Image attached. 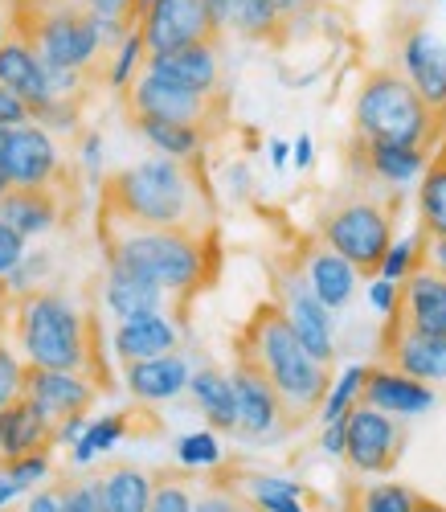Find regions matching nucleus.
<instances>
[{
    "instance_id": "60",
    "label": "nucleus",
    "mask_w": 446,
    "mask_h": 512,
    "mask_svg": "<svg viewBox=\"0 0 446 512\" xmlns=\"http://www.w3.org/2000/svg\"><path fill=\"white\" fill-rule=\"evenodd\" d=\"M9 33H13V29L5 25V17H0V46H5V41H9Z\"/></svg>"
},
{
    "instance_id": "5",
    "label": "nucleus",
    "mask_w": 446,
    "mask_h": 512,
    "mask_svg": "<svg viewBox=\"0 0 446 512\" xmlns=\"http://www.w3.org/2000/svg\"><path fill=\"white\" fill-rule=\"evenodd\" d=\"M442 111H434L401 70H369L352 103V132L369 144L430 148L438 140Z\"/></svg>"
},
{
    "instance_id": "47",
    "label": "nucleus",
    "mask_w": 446,
    "mask_h": 512,
    "mask_svg": "<svg viewBox=\"0 0 446 512\" xmlns=\"http://www.w3.org/2000/svg\"><path fill=\"white\" fill-rule=\"evenodd\" d=\"M193 512H246V496H238V492H226V488H213V492L197 496Z\"/></svg>"
},
{
    "instance_id": "54",
    "label": "nucleus",
    "mask_w": 446,
    "mask_h": 512,
    "mask_svg": "<svg viewBox=\"0 0 446 512\" xmlns=\"http://www.w3.org/2000/svg\"><path fill=\"white\" fill-rule=\"evenodd\" d=\"M426 263L438 267V271L446 275V238H430V246H426Z\"/></svg>"
},
{
    "instance_id": "20",
    "label": "nucleus",
    "mask_w": 446,
    "mask_h": 512,
    "mask_svg": "<svg viewBox=\"0 0 446 512\" xmlns=\"http://www.w3.org/2000/svg\"><path fill=\"white\" fill-rule=\"evenodd\" d=\"M148 70L176 82V87H189V91H201V95H221V50H217V41L152 54Z\"/></svg>"
},
{
    "instance_id": "51",
    "label": "nucleus",
    "mask_w": 446,
    "mask_h": 512,
    "mask_svg": "<svg viewBox=\"0 0 446 512\" xmlns=\"http://www.w3.org/2000/svg\"><path fill=\"white\" fill-rule=\"evenodd\" d=\"M25 512H66V488H41V492H33Z\"/></svg>"
},
{
    "instance_id": "2",
    "label": "nucleus",
    "mask_w": 446,
    "mask_h": 512,
    "mask_svg": "<svg viewBox=\"0 0 446 512\" xmlns=\"http://www.w3.org/2000/svg\"><path fill=\"white\" fill-rule=\"evenodd\" d=\"M99 213L140 222V226H164V230H213V197L205 189V177L193 160L152 156L144 164L119 168L103 181Z\"/></svg>"
},
{
    "instance_id": "29",
    "label": "nucleus",
    "mask_w": 446,
    "mask_h": 512,
    "mask_svg": "<svg viewBox=\"0 0 446 512\" xmlns=\"http://www.w3.org/2000/svg\"><path fill=\"white\" fill-rule=\"evenodd\" d=\"M103 300L107 308L127 320V316H144V312H160L164 300H168V291H160L156 283L140 279V275H131L123 267H107V287H103Z\"/></svg>"
},
{
    "instance_id": "62",
    "label": "nucleus",
    "mask_w": 446,
    "mask_h": 512,
    "mask_svg": "<svg viewBox=\"0 0 446 512\" xmlns=\"http://www.w3.org/2000/svg\"><path fill=\"white\" fill-rule=\"evenodd\" d=\"M438 156H442V160H446V148H442V152H438Z\"/></svg>"
},
{
    "instance_id": "59",
    "label": "nucleus",
    "mask_w": 446,
    "mask_h": 512,
    "mask_svg": "<svg viewBox=\"0 0 446 512\" xmlns=\"http://www.w3.org/2000/svg\"><path fill=\"white\" fill-rule=\"evenodd\" d=\"M418 512H446V504H438V500H426V496H422V504H418Z\"/></svg>"
},
{
    "instance_id": "26",
    "label": "nucleus",
    "mask_w": 446,
    "mask_h": 512,
    "mask_svg": "<svg viewBox=\"0 0 446 512\" xmlns=\"http://www.w3.org/2000/svg\"><path fill=\"white\" fill-rule=\"evenodd\" d=\"M0 87L21 95L29 107H41L46 99V62L17 33H9V41L0 46Z\"/></svg>"
},
{
    "instance_id": "11",
    "label": "nucleus",
    "mask_w": 446,
    "mask_h": 512,
    "mask_svg": "<svg viewBox=\"0 0 446 512\" xmlns=\"http://www.w3.org/2000/svg\"><path fill=\"white\" fill-rule=\"evenodd\" d=\"M140 29L148 41V58L168 54V50H185V46H201V41H221L205 0H152L144 9Z\"/></svg>"
},
{
    "instance_id": "38",
    "label": "nucleus",
    "mask_w": 446,
    "mask_h": 512,
    "mask_svg": "<svg viewBox=\"0 0 446 512\" xmlns=\"http://www.w3.org/2000/svg\"><path fill=\"white\" fill-rule=\"evenodd\" d=\"M426 246H430V238H426L422 230L410 234V238H401V242H393L377 275H385V279H393V283H406L418 267H426Z\"/></svg>"
},
{
    "instance_id": "42",
    "label": "nucleus",
    "mask_w": 446,
    "mask_h": 512,
    "mask_svg": "<svg viewBox=\"0 0 446 512\" xmlns=\"http://www.w3.org/2000/svg\"><path fill=\"white\" fill-rule=\"evenodd\" d=\"M86 5H91L95 17L119 21V25H127V29H136V25L144 21V0H86Z\"/></svg>"
},
{
    "instance_id": "21",
    "label": "nucleus",
    "mask_w": 446,
    "mask_h": 512,
    "mask_svg": "<svg viewBox=\"0 0 446 512\" xmlns=\"http://www.w3.org/2000/svg\"><path fill=\"white\" fill-rule=\"evenodd\" d=\"M58 443V426L46 418L33 398H17L5 414H0V459L13 463L37 451H50Z\"/></svg>"
},
{
    "instance_id": "6",
    "label": "nucleus",
    "mask_w": 446,
    "mask_h": 512,
    "mask_svg": "<svg viewBox=\"0 0 446 512\" xmlns=\"http://www.w3.org/2000/svg\"><path fill=\"white\" fill-rule=\"evenodd\" d=\"M9 29L50 66L91 70L107 46L103 17H95L86 0H13Z\"/></svg>"
},
{
    "instance_id": "43",
    "label": "nucleus",
    "mask_w": 446,
    "mask_h": 512,
    "mask_svg": "<svg viewBox=\"0 0 446 512\" xmlns=\"http://www.w3.org/2000/svg\"><path fill=\"white\" fill-rule=\"evenodd\" d=\"M365 295H369V308L389 320V316L397 312V304H401V283H393V279H385V275H373Z\"/></svg>"
},
{
    "instance_id": "41",
    "label": "nucleus",
    "mask_w": 446,
    "mask_h": 512,
    "mask_svg": "<svg viewBox=\"0 0 446 512\" xmlns=\"http://www.w3.org/2000/svg\"><path fill=\"white\" fill-rule=\"evenodd\" d=\"M25 373H29V365H21L5 345H0V414H5L17 398H25Z\"/></svg>"
},
{
    "instance_id": "55",
    "label": "nucleus",
    "mask_w": 446,
    "mask_h": 512,
    "mask_svg": "<svg viewBox=\"0 0 446 512\" xmlns=\"http://www.w3.org/2000/svg\"><path fill=\"white\" fill-rule=\"evenodd\" d=\"M266 156H271L275 168H287L291 164V144L287 140H271V144H266Z\"/></svg>"
},
{
    "instance_id": "35",
    "label": "nucleus",
    "mask_w": 446,
    "mask_h": 512,
    "mask_svg": "<svg viewBox=\"0 0 446 512\" xmlns=\"http://www.w3.org/2000/svg\"><path fill=\"white\" fill-rule=\"evenodd\" d=\"M365 377H369V365H344L340 377L332 381V390H328L324 406H320V418H324V422H340V418H348L356 406H361Z\"/></svg>"
},
{
    "instance_id": "46",
    "label": "nucleus",
    "mask_w": 446,
    "mask_h": 512,
    "mask_svg": "<svg viewBox=\"0 0 446 512\" xmlns=\"http://www.w3.org/2000/svg\"><path fill=\"white\" fill-rule=\"evenodd\" d=\"M21 123H33V107L9 87H0V127H21Z\"/></svg>"
},
{
    "instance_id": "19",
    "label": "nucleus",
    "mask_w": 446,
    "mask_h": 512,
    "mask_svg": "<svg viewBox=\"0 0 446 512\" xmlns=\"http://www.w3.org/2000/svg\"><path fill=\"white\" fill-rule=\"evenodd\" d=\"M352 160H356V168H361L369 181H377L385 189H406L410 181H422V173L430 168V148L356 140L352 144Z\"/></svg>"
},
{
    "instance_id": "36",
    "label": "nucleus",
    "mask_w": 446,
    "mask_h": 512,
    "mask_svg": "<svg viewBox=\"0 0 446 512\" xmlns=\"http://www.w3.org/2000/svg\"><path fill=\"white\" fill-rule=\"evenodd\" d=\"M148 70V41H144V29L136 25L119 46H115V58H111V70H107V82L115 91H127L131 82Z\"/></svg>"
},
{
    "instance_id": "63",
    "label": "nucleus",
    "mask_w": 446,
    "mask_h": 512,
    "mask_svg": "<svg viewBox=\"0 0 446 512\" xmlns=\"http://www.w3.org/2000/svg\"><path fill=\"white\" fill-rule=\"evenodd\" d=\"M148 5H152V0H144V9H148Z\"/></svg>"
},
{
    "instance_id": "32",
    "label": "nucleus",
    "mask_w": 446,
    "mask_h": 512,
    "mask_svg": "<svg viewBox=\"0 0 446 512\" xmlns=\"http://www.w3.org/2000/svg\"><path fill=\"white\" fill-rule=\"evenodd\" d=\"M303 492H307L303 484L283 480V476H246L242 480V496L258 512H307Z\"/></svg>"
},
{
    "instance_id": "12",
    "label": "nucleus",
    "mask_w": 446,
    "mask_h": 512,
    "mask_svg": "<svg viewBox=\"0 0 446 512\" xmlns=\"http://www.w3.org/2000/svg\"><path fill=\"white\" fill-rule=\"evenodd\" d=\"M5 177L9 185L21 189H66V164L58 156V144L50 136V127L41 123H21L9 127V152H5Z\"/></svg>"
},
{
    "instance_id": "9",
    "label": "nucleus",
    "mask_w": 446,
    "mask_h": 512,
    "mask_svg": "<svg viewBox=\"0 0 446 512\" xmlns=\"http://www.w3.org/2000/svg\"><path fill=\"white\" fill-rule=\"evenodd\" d=\"M406 451V418H393L369 402L348 414V467L356 476H385Z\"/></svg>"
},
{
    "instance_id": "40",
    "label": "nucleus",
    "mask_w": 446,
    "mask_h": 512,
    "mask_svg": "<svg viewBox=\"0 0 446 512\" xmlns=\"http://www.w3.org/2000/svg\"><path fill=\"white\" fill-rule=\"evenodd\" d=\"M193 504H197V496L185 476H176V472L156 476V496H152L148 512H193Z\"/></svg>"
},
{
    "instance_id": "56",
    "label": "nucleus",
    "mask_w": 446,
    "mask_h": 512,
    "mask_svg": "<svg viewBox=\"0 0 446 512\" xmlns=\"http://www.w3.org/2000/svg\"><path fill=\"white\" fill-rule=\"evenodd\" d=\"M21 492H25V488H21V484H17L9 472H0V508H5L13 496H21Z\"/></svg>"
},
{
    "instance_id": "39",
    "label": "nucleus",
    "mask_w": 446,
    "mask_h": 512,
    "mask_svg": "<svg viewBox=\"0 0 446 512\" xmlns=\"http://www.w3.org/2000/svg\"><path fill=\"white\" fill-rule=\"evenodd\" d=\"M176 463H181L185 472H213V467H221V443H217L213 426L189 431L181 443H176Z\"/></svg>"
},
{
    "instance_id": "13",
    "label": "nucleus",
    "mask_w": 446,
    "mask_h": 512,
    "mask_svg": "<svg viewBox=\"0 0 446 512\" xmlns=\"http://www.w3.org/2000/svg\"><path fill=\"white\" fill-rule=\"evenodd\" d=\"M279 308L287 312L291 328L299 332V340L307 345V353L332 365L336 361V320H332V308L320 300L311 283L303 279V271H291L283 275L279 283Z\"/></svg>"
},
{
    "instance_id": "30",
    "label": "nucleus",
    "mask_w": 446,
    "mask_h": 512,
    "mask_svg": "<svg viewBox=\"0 0 446 512\" xmlns=\"http://www.w3.org/2000/svg\"><path fill=\"white\" fill-rule=\"evenodd\" d=\"M131 123L140 127V136L160 156H172V160H197L205 148V136H209L193 123H168V119H131Z\"/></svg>"
},
{
    "instance_id": "44",
    "label": "nucleus",
    "mask_w": 446,
    "mask_h": 512,
    "mask_svg": "<svg viewBox=\"0 0 446 512\" xmlns=\"http://www.w3.org/2000/svg\"><path fill=\"white\" fill-rule=\"evenodd\" d=\"M5 472H9L21 488H33L41 476H50V451H37V455L13 459V463H5Z\"/></svg>"
},
{
    "instance_id": "50",
    "label": "nucleus",
    "mask_w": 446,
    "mask_h": 512,
    "mask_svg": "<svg viewBox=\"0 0 446 512\" xmlns=\"http://www.w3.org/2000/svg\"><path fill=\"white\" fill-rule=\"evenodd\" d=\"M66 512H103L95 484H70L66 488Z\"/></svg>"
},
{
    "instance_id": "64",
    "label": "nucleus",
    "mask_w": 446,
    "mask_h": 512,
    "mask_svg": "<svg viewBox=\"0 0 446 512\" xmlns=\"http://www.w3.org/2000/svg\"><path fill=\"white\" fill-rule=\"evenodd\" d=\"M442 5H446V0H442Z\"/></svg>"
},
{
    "instance_id": "15",
    "label": "nucleus",
    "mask_w": 446,
    "mask_h": 512,
    "mask_svg": "<svg viewBox=\"0 0 446 512\" xmlns=\"http://www.w3.org/2000/svg\"><path fill=\"white\" fill-rule=\"evenodd\" d=\"M401 74L414 82L434 111L446 115V41L434 29L418 25L401 37Z\"/></svg>"
},
{
    "instance_id": "16",
    "label": "nucleus",
    "mask_w": 446,
    "mask_h": 512,
    "mask_svg": "<svg viewBox=\"0 0 446 512\" xmlns=\"http://www.w3.org/2000/svg\"><path fill=\"white\" fill-rule=\"evenodd\" d=\"M385 361L401 373H410L426 386H442L446 381V336L414 332L385 320Z\"/></svg>"
},
{
    "instance_id": "18",
    "label": "nucleus",
    "mask_w": 446,
    "mask_h": 512,
    "mask_svg": "<svg viewBox=\"0 0 446 512\" xmlns=\"http://www.w3.org/2000/svg\"><path fill=\"white\" fill-rule=\"evenodd\" d=\"M361 402H369V406H377L393 418H418V414L434 410L438 394H434V386H426V381L401 373L393 365H369Z\"/></svg>"
},
{
    "instance_id": "23",
    "label": "nucleus",
    "mask_w": 446,
    "mask_h": 512,
    "mask_svg": "<svg viewBox=\"0 0 446 512\" xmlns=\"http://www.w3.org/2000/svg\"><path fill=\"white\" fill-rule=\"evenodd\" d=\"M299 271H303V279L311 283V291H316L332 312L348 308L352 295H356V283H361V271H356V267L344 259V254H336L332 246H324V242L307 246Z\"/></svg>"
},
{
    "instance_id": "7",
    "label": "nucleus",
    "mask_w": 446,
    "mask_h": 512,
    "mask_svg": "<svg viewBox=\"0 0 446 512\" xmlns=\"http://www.w3.org/2000/svg\"><path fill=\"white\" fill-rule=\"evenodd\" d=\"M393 213H397V201H385V205L377 197L340 201L336 209L324 213L320 242L344 254L365 279H373L393 246Z\"/></svg>"
},
{
    "instance_id": "53",
    "label": "nucleus",
    "mask_w": 446,
    "mask_h": 512,
    "mask_svg": "<svg viewBox=\"0 0 446 512\" xmlns=\"http://www.w3.org/2000/svg\"><path fill=\"white\" fill-rule=\"evenodd\" d=\"M82 164L91 168V173H99V164H103V140H99V136H86V144H82Z\"/></svg>"
},
{
    "instance_id": "17",
    "label": "nucleus",
    "mask_w": 446,
    "mask_h": 512,
    "mask_svg": "<svg viewBox=\"0 0 446 512\" xmlns=\"http://www.w3.org/2000/svg\"><path fill=\"white\" fill-rule=\"evenodd\" d=\"M401 328L446 336V275L438 267H418L406 283H401V304L389 316Z\"/></svg>"
},
{
    "instance_id": "58",
    "label": "nucleus",
    "mask_w": 446,
    "mask_h": 512,
    "mask_svg": "<svg viewBox=\"0 0 446 512\" xmlns=\"http://www.w3.org/2000/svg\"><path fill=\"white\" fill-rule=\"evenodd\" d=\"M5 152H9V127H0V177H5Z\"/></svg>"
},
{
    "instance_id": "10",
    "label": "nucleus",
    "mask_w": 446,
    "mask_h": 512,
    "mask_svg": "<svg viewBox=\"0 0 446 512\" xmlns=\"http://www.w3.org/2000/svg\"><path fill=\"white\" fill-rule=\"evenodd\" d=\"M230 377H234V394H238V426H234L238 439H246V443H271L279 431H291L279 390L271 386V377H266L250 357L238 353Z\"/></svg>"
},
{
    "instance_id": "33",
    "label": "nucleus",
    "mask_w": 446,
    "mask_h": 512,
    "mask_svg": "<svg viewBox=\"0 0 446 512\" xmlns=\"http://www.w3.org/2000/svg\"><path fill=\"white\" fill-rule=\"evenodd\" d=\"M418 222L426 238H446V160L434 156L418 181Z\"/></svg>"
},
{
    "instance_id": "37",
    "label": "nucleus",
    "mask_w": 446,
    "mask_h": 512,
    "mask_svg": "<svg viewBox=\"0 0 446 512\" xmlns=\"http://www.w3.org/2000/svg\"><path fill=\"white\" fill-rule=\"evenodd\" d=\"M127 422H131V414H107V418H99V422H91L82 431V439L74 443V463H95L99 455H107L123 435H127Z\"/></svg>"
},
{
    "instance_id": "48",
    "label": "nucleus",
    "mask_w": 446,
    "mask_h": 512,
    "mask_svg": "<svg viewBox=\"0 0 446 512\" xmlns=\"http://www.w3.org/2000/svg\"><path fill=\"white\" fill-rule=\"evenodd\" d=\"M320 451L332 455V459H344V451H348V418H340V422H324V431H320Z\"/></svg>"
},
{
    "instance_id": "25",
    "label": "nucleus",
    "mask_w": 446,
    "mask_h": 512,
    "mask_svg": "<svg viewBox=\"0 0 446 512\" xmlns=\"http://www.w3.org/2000/svg\"><path fill=\"white\" fill-rule=\"evenodd\" d=\"M62 193L66 189H21L9 185V193L0 197V222H9L17 234L37 238V234H50L62 222Z\"/></svg>"
},
{
    "instance_id": "4",
    "label": "nucleus",
    "mask_w": 446,
    "mask_h": 512,
    "mask_svg": "<svg viewBox=\"0 0 446 512\" xmlns=\"http://www.w3.org/2000/svg\"><path fill=\"white\" fill-rule=\"evenodd\" d=\"M17 336L25 345L29 365L41 369H66L103 381L95 369V324L82 316L62 291H21L17 300Z\"/></svg>"
},
{
    "instance_id": "28",
    "label": "nucleus",
    "mask_w": 446,
    "mask_h": 512,
    "mask_svg": "<svg viewBox=\"0 0 446 512\" xmlns=\"http://www.w3.org/2000/svg\"><path fill=\"white\" fill-rule=\"evenodd\" d=\"M189 394H193V406L201 410V418L213 426V431L234 435V426H238V394H234V377L230 373H221L213 365L197 369L193 381H189Z\"/></svg>"
},
{
    "instance_id": "24",
    "label": "nucleus",
    "mask_w": 446,
    "mask_h": 512,
    "mask_svg": "<svg viewBox=\"0 0 446 512\" xmlns=\"http://www.w3.org/2000/svg\"><path fill=\"white\" fill-rule=\"evenodd\" d=\"M176 340H181V328H176L172 316L164 312H144V316H127L115 328V353L123 365L131 361H152L164 353H176Z\"/></svg>"
},
{
    "instance_id": "52",
    "label": "nucleus",
    "mask_w": 446,
    "mask_h": 512,
    "mask_svg": "<svg viewBox=\"0 0 446 512\" xmlns=\"http://www.w3.org/2000/svg\"><path fill=\"white\" fill-rule=\"evenodd\" d=\"M291 164L299 168V173H307V168L316 164V144H311V136H299V140L291 144Z\"/></svg>"
},
{
    "instance_id": "34",
    "label": "nucleus",
    "mask_w": 446,
    "mask_h": 512,
    "mask_svg": "<svg viewBox=\"0 0 446 512\" xmlns=\"http://www.w3.org/2000/svg\"><path fill=\"white\" fill-rule=\"evenodd\" d=\"M422 496L406 484H369V488H352L348 512H418Z\"/></svg>"
},
{
    "instance_id": "1",
    "label": "nucleus",
    "mask_w": 446,
    "mask_h": 512,
    "mask_svg": "<svg viewBox=\"0 0 446 512\" xmlns=\"http://www.w3.org/2000/svg\"><path fill=\"white\" fill-rule=\"evenodd\" d=\"M99 242L107 254V267H123L156 283L168 295H197L201 287L213 283L217 275V230L197 234V230H164V226H140L115 218V213H99Z\"/></svg>"
},
{
    "instance_id": "3",
    "label": "nucleus",
    "mask_w": 446,
    "mask_h": 512,
    "mask_svg": "<svg viewBox=\"0 0 446 512\" xmlns=\"http://www.w3.org/2000/svg\"><path fill=\"white\" fill-rule=\"evenodd\" d=\"M234 353L250 357L266 377H271V386L279 390L291 426L307 422L324 406V398L332 390V365H324V361H316L307 353V345L291 328V320L279 308V300L254 308V316L246 320Z\"/></svg>"
},
{
    "instance_id": "49",
    "label": "nucleus",
    "mask_w": 446,
    "mask_h": 512,
    "mask_svg": "<svg viewBox=\"0 0 446 512\" xmlns=\"http://www.w3.org/2000/svg\"><path fill=\"white\" fill-rule=\"evenodd\" d=\"M266 5H271L283 17V25L291 29V25H299V21H307L311 13H316L320 0H266Z\"/></svg>"
},
{
    "instance_id": "57",
    "label": "nucleus",
    "mask_w": 446,
    "mask_h": 512,
    "mask_svg": "<svg viewBox=\"0 0 446 512\" xmlns=\"http://www.w3.org/2000/svg\"><path fill=\"white\" fill-rule=\"evenodd\" d=\"M13 295H17V291H13V283H9L5 275H0V320H5V312H9V304H13Z\"/></svg>"
},
{
    "instance_id": "8",
    "label": "nucleus",
    "mask_w": 446,
    "mask_h": 512,
    "mask_svg": "<svg viewBox=\"0 0 446 512\" xmlns=\"http://www.w3.org/2000/svg\"><path fill=\"white\" fill-rule=\"evenodd\" d=\"M127 99V115L131 119H168V123H193L201 132H213V127L226 119V99L221 95H201L189 87H176V82L144 70L131 87L123 91Z\"/></svg>"
},
{
    "instance_id": "22",
    "label": "nucleus",
    "mask_w": 446,
    "mask_h": 512,
    "mask_svg": "<svg viewBox=\"0 0 446 512\" xmlns=\"http://www.w3.org/2000/svg\"><path fill=\"white\" fill-rule=\"evenodd\" d=\"M193 381V365L185 353H164L152 361H131L127 365V390L136 402L156 406V402H172L176 394H185Z\"/></svg>"
},
{
    "instance_id": "61",
    "label": "nucleus",
    "mask_w": 446,
    "mask_h": 512,
    "mask_svg": "<svg viewBox=\"0 0 446 512\" xmlns=\"http://www.w3.org/2000/svg\"><path fill=\"white\" fill-rule=\"evenodd\" d=\"M5 193H9V181H5V177H0V197H5Z\"/></svg>"
},
{
    "instance_id": "31",
    "label": "nucleus",
    "mask_w": 446,
    "mask_h": 512,
    "mask_svg": "<svg viewBox=\"0 0 446 512\" xmlns=\"http://www.w3.org/2000/svg\"><path fill=\"white\" fill-rule=\"evenodd\" d=\"M226 33H238L246 41H271V37L287 33V25L266 0H230L226 5Z\"/></svg>"
},
{
    "instance_id": "14",
    "label": "nucleus",
    "mask_w": 446,
    "mask_h": 512,
    "mask_svg": "<svg viewBox=\"0 0 446 512\" xmlns=\"http://www.w3.org/2000/svg\"><path fill=\"white\" fill-rule=\"evenodd\" d=\"M25 398H33L54 426H66L74 418H82L99 398V381H91L86 373H66V369H41L29 365L25 373Z\"/></svg>"
},
{
    "instance_id": "27",
    "label": "nucleus",
    "mask_w": 446,
    "mask_h": 512,
    "mask_svg": "<svg viewBox=\"0 0 446 512\" xmlns=\"http://www.w3.org/2000/svg\"><path fill=\"white\" fill-rule=\"evenodd\" d=\"M103 512H148L156 496V476L136 463H115L95 480Z\"/></svg>"
},
{
    "instance_id": "45",
    "label": "nucleus",
    "mask_w": 446,
    "mask_h": 512,
    "mask_svg": "<svg viewBox=\"0 0 446 512\" xmlns=\"http://www.w3.org/2000/svg\"><path fill=\"white\" fill-rule=\"evenodd\" d=\"M25 263V234H17L9 222H0V275H13Z\"/></svg>"
}]
</instances>
